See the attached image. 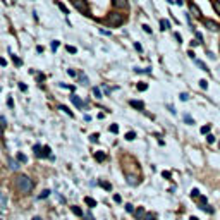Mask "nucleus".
<instances>
[{
  "mask_svg": "<svg viewBox=\"0 0 220 220\" xmlns=\"http://www.w3.org/2000/svg\"><path fill=\"white\" fill-rule=\"evenodd\" d=\"M189 220H199V219H198V217H191Z\"/></svg>",
  "mask_w": 220,
  "mask_h": 220,
  "instance_id": "56",
  "label": "nucleus"
},
{
  "mask_svg": "<svg viewBox=\"0 0 220 220\" xmlns=\"http://www.w3.org/2000/svg\"><path fill=\"white\" fill-rule=\"evenodd\" d=\"M16 186H17V189H19L21 192H24V194H28V192L33 191V181L28 177V175H24V174H21L19 177L16 179Z\"/></svg>",
  "mask_w": 220,
  "mask_h": 220,
  "instance_id": "1",
  "label": "nucleus"
},
{
  "mask_svg": "<svg viewBox=\"0 0 220 220\" xmlns=\"http://www.w3.org/2000/svg\"><path fill=\"white\" fill-rule=\"evenodd\" d=\"M199 86H201L203 89H206L208 88V81H206V79H201V81H199Z\"/></svg>",
  "mask_w": 220,
  "mask_h": 220,
  "instance_id": "30",
  "label": "nucleus"
},
{
  "mask_svg": "<svg viewBox=\"0 0 220 220\" xmlns=\"http://www.w3.org/2000/svg\"><path fill=\"white\" fill-rule=\"evenodd\" d=\"M205 26L208 28V29H212V31H219V29H220L219 24H217V22H213V21H210V19H205Z\"/></svg>",
  "mask_w": 220,
  "mask_h": 220,
  "instance_id": "6",
  "label": "nucleus"
},
{
  "mask_svg": "<svg viewBox=\"0 0 220 220\" xmlns=\"http://www.w3.org/2000/svg\"><path fill=\"white\" fill-rule=\"evenodd\" d=\"M60 110H62V112H65V114H67L69 117H72V115H74V114H72V112H71V110H69L67 107H65V105H60Z\"/></svg>",
  "mask_w": 220,
  "mask_h": 220,
  "instance_id": "20",
  "label": "nucleus"
},
{
  "mask_svg": "<svg viewBox=\"0 0 220 220\" xmlns=\"http://www.w3.org/2000/svg\"><path fill=\"white\" fill-rule=\"evenodd\" d=\"M134 138H136V132H134V131H129V132L126 134V139H129V141H132Z\"/></svg>",
  "mask_w": 220,
  "mask_h": 220,
  "instance_id": "19",
  "label": "nucleus"
},
{
  "mask_svg": "<svg viewBox=\"0 0 220 220\" xmlns=\"http://www.w3.org/2000/svg\"><path fill=\"white\" fill-rule=\"evenodd\" d=\"M219 148H220V143H219Z\"/></svg>",
  "mask_w": 220,
  "mask_h": 220,
  "instance_id": "59",
  "label": "nucleus"
},
{
  "mask_svg": "<svg viewBox=\"0 0 220 220\" xmlns=\"http://www.w3.org/2000/svg\"><path fill=\"white\" fill-rule=\"evenodd\" d=\"M72 212H74L76 215H79V217H81V215H82V210H81V208H79V206H72Z\"/></svg>",
  "mask_w": 220,
  "mask_h": 220,
  "instance_id": "26",
  "label": "nucleus"
},
{
  "mask_svg": "<svg viewBox=\"0 0 220 220\" xmlns=\"http://www.w3.org/2000/svg\"><path fill=\"white\" fill-rule=\"evenodd\" d=\"M47 196H50V191H48V189H45V191H41V194H40V199H45Z\"/></svg>",
  "mask_w": 220,
  "mask_h": 220,
  "instance_id": "28",
  "label": "nucleus"
},
{
  "mask_svg": "<svg viewBox=\"0 0 220 220\" xmlns=\"http://www.w3.org/2000/svg\"><path fill=\"white\" fill-rule=\"evenodd\" d=\"M59 45H60V41H52V50H57V48H59Z\"/></svg>",
  "mask_w": 220,
  "mask_h": 220,
  "instance_id": "32",
  "label": "nucleus"
},
{
  "mask_svg": "<svg viewBox=\"0 0 220 220\" xmlns=\"http://www.w3.org/2000/svg\"><path fill=\"white\" fill-rule=\"evenodd\" d=\"M126 212H127V213H134V206L131 205V203H127V205H126Z\"/></svg>",
  "mask_w": 220,
  "mask_h": 220,
  "instance_id": "27",
  "label": "nucleus"
},
{
  "mask_svg": "<svg viewBox=\"0 0 220 220\" xmlns=\"http://www.w3.org/2000/svg\"><path fill=\"white\" fill-rule=\"evenodd\" d=\"M124 22V17L120 16V14H117V12H110L109 16H107V24L112 28H115V26H120Z\"/></svg>",
  "mask_w": 220,
  "mask_h": 220,
  "instance_id": "2",
  "label": "nucleus"
},
{
  "mask_svg": "<svg viewBox=\"0 0 220 220\" xmlns=\"http://www.w3.org/2000/svg\"><path fill=\"white\" fill-rule=\"evenodd\" d=\"M102 186L107 189V191H110V189H112V184H110V182H102Z\"/></svg>",
  "mask_w": 220,
  "mask_h": 220,
  "instance_id": "35",
  "label": "nucleus"
},
{
  "mask_svg": "<svg viewBox=\"0 0 220 220\" xmlns=\"http://www.w3.org/2000/svg\"><path fill=\"white\" fill-rule=\"evenodd\" d=\"M67 72H69V76H71V77H76V76H77V72H76L74 69H69Z\"/></svg>",
  "mask_w": 220,
  "mask_h": 220,
  "instance_id": "37",
  "label": "nucleus"
},
{
  "mask_svg": "<svg viewBox=\"0 0 220 220\" xmlns=\"http://www.w3.org/2000/svg\"><path fill=\"white\" fill-rule=\"evenodd\" d=\"M91 141H93V143H98V134H91Z\"/></svg>",
  "mask_w": 220,
  "mask_h": 220,
  "instance_id": "41",
  "label": "nucleus"
},
{
  "mask_svg": "<svg viewBox=\"0 0 220 220\" xmlns=\"http://www.w3.org/2000/svg\"><path fill=\"white\" fill-rule=\"evenodd\" d=\"M206 141H208V143L212 144L213 141H215V136H213V134H208V138H206Z\"/></svg>",
  "mask_w": 220,
  "mask_h": 220,
  "instance_id": "39",
  "label": "nucleus"
},
{
  "mask_svg": "<svg viewBox=\"0 0 220 220\" xmlns=\"http://www.w3.org/2000/svg\"><path fill=\"white\" fill-rule=\"evenodd\" d=\"M7 162H9V167H10L12 170H17V169H19V165H17V162H16V160H12V158H9Z\"/></svg>",
  "mask_w": 220,
  "mask_h": 220,
  "instance_id": "11",
  "label": "nucleus"
},
{
  "mask_svg": "<svg viewBox=\"0 0 220 220\" xmlns=\"http://www.w3.org/2000/svg\"><path fill=\"white\" fill-rule=\"evenodd\" d=\"M19 89H21V91H26L28 86H26V84H22V82H19Z\"/></svg>",
  "mask_w": 220,
  "mask_h": 220,
  "instance_id": "46",
  "label": "nucleus"
},
{
  "mask_svg": "<svg viewBox=\"0 0 220 220\" xmlns=\"http://www.w3.org/2000/svg\"><path fill=\"white\" fill-rule=\"evenodd\" d=\"M144 220H155V215H153V213H146V215H144Z\"/></svg>",
  "mask_w": 220,
  "mask_h": 220,
  "instance_id": "34",
  "label": "nucleus"
},
{
  "mask_svg": "<svg viewBox=\"0 0 220 220\" xmlns=\"http://www.w3.org/2000/svg\"><path fill=\"white\" fill-rule=\"evenodd\" d=\"M196 64H198V67H199V69H203V71H206V72L210 71V69L206 67V64H205V62H201V60H196Z\"/></svg>",
  "mask_w": 220,
  "mask_h": 220,
  "instance_id": "17",
  "label": "nucleus"
},
{
  "mask_svg": "<svg viewBox=\"0 0 220 220\" xmlns=\"http://www.w3.org/2000/svg\"><path fill=\"white\" fill-rule=\"evenodd\" d=\"M114 201H115V203H120V201H122L120 194H115V196H114Z\"/></svg>",
  "mask_w": 220,
  "mask_h": 220,
  "instance_id": "42",
  "label": "nucleus"
},
{
  "mask_svg": "<svg viewBox=\"0 0 220 220\" xmlns=\"http://www.w3.org/2000/svg\"><path fill=\"white\" fill-rule=\"evenodd\" d=\"M201 132H203V134H208V132H210V126H203V127H201Z\"/></svg>",
  "mask_w": 220,
  "mask_h": 220,
  "instance_id": "33",
  "label": "nucleus"
},
{
  "mask_svg": "<svg viewBox=\"0 0 220 220\" xmlns=\"http://www.w3.org/2000/svg\"><path fill=\"white\" fill-rule=\"evenodd\" d=\"M162 175H164L165 179H169V177H170V172H167V170H164V172H162Z\"/></svg>",
  "mask_w": 220,
  "mask_h": 220,
  "instance_id": "47",
  "label": "nucleus"
},
{
  "mask_svg": "<svg viewBox=\"0 0 220 220\" xmlns=\"http://www.w3.org/2000/svg\"><path fill=\"white\" fill-rule=\"evenodd\" d=\"M72 2V5L79 10V12H82L84 16H89V7L88 4H86V0H71Z\"/></svg>",
  "mask_w": 220,
  "mask_h": 220,
  "instance_id": "3",
  "label": "nucleus"
},
{
  "mask_svg": "<svg viewBox=\"0 0 220 220\" xmlns=\"http://www.w3.org/2000/svg\"><path fill=\"white\" fill-rule=\"evenodd\" d=\"M187 55H189L191 59H196V55H194V52H192V50H189V52H187Z\"/></svg>",
  "mask_w": 220,
  "mask_h": 220,
  "instance_id": "52",
  "label": "nucleus"
},
{
  "mask_svg": "<svg viewBox=\"0 0 220 220\" xmlns=\"http://www.w3.org/2000/svg\"><path fill=\"white\" fill-rule=\"evenodd\" d=\"M33 220H43V219H41V217H34Z\"/></svg>",
  "mask_w": 220,
  "mask_h": 220,
  "instance_id": "57",
  "label": "nucleus"
},
{
  "mask_svg": "<svg viewBox=\"0 0 220 220\" xmlns=\"http://www.w3.org/2000/svg\"><path fill=\"white\" fill-rule=\"evenodd\" d=\"M179 98H181V100H182V102H186V100H187V98H189V95H187V93H181V96H179Z\"/></svg>",
  "mask_w": 220,
  "mask_h": 220,
  "instance_id": "38",
  "label": "nucleus"
},
{
  "mask_svg": "<svg viewBox=\"0 0 220 220\" xmlns=\"http://www.w3.org/2000/svg\"><path fill=\"white\" fill-rule=\"evenodd\" d=\"M65 50H67L69 54H76V52H77V48L72 47V45H67V47H65Z\"/></svg>",
  "mask_w": 220,
  "mask_h": 220,
  "instance_id": "24",
  "label": "nucleus"
},
{
  "mask_svg": "<svg viewBox=\"0 0 220 220\" xmlns=\"http://www.w3.org/2000/svg\"><path fill=\"white\" fill-rule=\"evenodd\" d=\"M71 102L74 103L76 107H77V109H84V102H82V100L79 98V96L72 95V96H71Z\"/></svg>",
  "mask_w": 220,
  "mask_h": 220,
  "instance_id": "5",
  "label": "nucleus"
},
{
  "mask_svg": "<svg viewBox=\"0 0 220 220\" xmlns=\"http://www.w3.org/2000/svg\"><path fill=\"white\" fill-rule=\"evenodd\" d=\"M199 43H201V41H198V40H192V41H191V47H198Z\"/></svg>",
  "mask_w": 220,
  "mask_h": 220,
  "instance_id": "48",
  "label": "nucleus"
},
{
  "mask_svg": "<svg viewBox=\"0 0 220 220\" xmlns=\"http://www.w3.org/2000/svg\"><path fill=\"white\" fill-rule=\"evenodd\" d=\"M10 57H12V60H14V64H16V65H17V67H21V65H22V60H21L19 57H17V55H14V54H10Z\"/></svg>",
  "mask_w": 220,
  "mask_h": 220,
  "instance_id": "12",
  "label": "nucleus"
},
{
  "mask_svg": "<svg viewBox=\"0 0 220 220\" xmlns=\"http://www.w3.org/2000/svg\"><path fill=\"white\" fill-rule=\"evenodd\" d=\"M0 65H2V67H5V65H7V60H5V59H0Z\"/></svg>",
  "mask_w": 220,
  "mask_h": 220,
  "instance_id": "51",
  "label": "nucleus"
},
{
  "mask_svg": "<svg viewBox=\"0 0 220 220\" xmlns=\"http://www.w3.org/2000/svg\"><path fill=\"white\" fill-rule=\"evenodd\" d=\"M191 196H192V198L199 196V191H198V189H192V191H191Z\"/></svg>",
  "mask_w": 220,
  "mask_h": 220,
  "instance_id": "44",
  "label": "nucleus"
},
{
  "mask_svg": "<svg viewBox=\"0 0 220 220\" xmlns=\"http://www.w3.org/2000/svg\"><path fill=\"white\" fill-rule=\"evenodd\" d=\"M189 10H191V14H192V16H196V17H199V16H201L199 9H198L196 5H194V4H191V5H189Z\"/></svg>",
  "mask_w": 220,
  "mask_h": 220,
  "instance_id": "9",
  "label": "nucleus"
},
{
  "mask_svg": "<svg viewBox=\"0 0 220 220\" xmlns=\"http://www.w3.org/2000/svg\"><path fill=\"white\" fill-rule=\"evenodd\" d=\"M84 201H86V205H88V206H95L96 205V201L93 198H89V196H88V198H84Z\"/></svg>",
  "mask_w": 220,
  "mask_h": 220,
  "instance_id": "18",
  "label": "nucleus"
},
{
  "mask_svg": "<svg viewBox=\"0 0 220 220\" xmlns=\"http://www.w3.org/2000/svg\"><path fill=\"white\" fill-rule=\"evenodd\" d=\"M17 160H19V162H22V164H26V162H28V157L24 155V153H17Z\"/></svg>",
  "mask_w": 220,
  "mask_h": 220,
  "instance_id": "15",
  "label": "nucleus"
},
{
  "mask_svg": "<svg viewBox=\"0 0 220 220\" xmlns=\"http://www.w3.org/2000/svg\"><path fill=\"white\" fill-rule=\"evenodd\" d=\"M134 48H136L138 52H143V47H141V43H134Z\"/></svg>",
  "mask_w": 220,
  "mask_h": 220,
  "instance_id": "40",
  "label": "nucleus"
},
{
  "mask_svg": "<svg viewBox=\"0 0 220 220\" xmlns=\"http://www.w3.org/2000/svg\"><path fill=\"white\" fill-rule=\"evenodd\" d=\"M105 157H107V155H105L103 151H96V153H95V160H96V162H103Z\"/></svg>",
  "mask_w": 220,
  "mask_h": 220,
  "instance_id": "10",
  "label": "nucleus"
},
{
  "mask_svg": "<svg viewBox=\"0 0 220 220\" xmlns=\"http://www.w3.org/2000/svg\"><path fill=\"white\" fill-rule=\"evenodd\" d=\"M33 151L36 153V157H40V155H41V146H40V144H34Z\"/></svg>",
  "mask_w": 220,
  "mask_h": 220,
  "instance_id": "22",
  "label": "nucleus"
},
{
  "mask_svg": "<svg viewBox=\"0 0 220 220\" xmlns=\"http://www.w3.org/2000/svg\"><path fill=\"white\" fill-rule=\"evenodd\" d=\"M143 29L146 31V33H151V28L148 26V24H143Z\"/></svg>",
  "mask_w": 220,
  "mask_h": 220,
  "instance_id": "45",
  "label": "nucleus"
},
{
  "mask_svg": "<svg viewBox=\"0 0 220 220\" xmlns=\"http://www.w3.org/2000/svg\"><path fill=\"white\" fill-rule=\"evenodd\" d=\"M110 132H119V127H117L115 124H112V126H110Z\"/></svg>",
  "mask_w": 220,
  "mask_h": 220,
  "instance_id": "36",
  "label": "nucleus"
},
{
  "mask_svg": "<svg viewBox=\"0 0 220 220\" xmlns=\"http://www.w3.org/2000/svg\"><path fill=\"white\" fill-rule=\"evenodd\" d=\"M174 38H175L179 43H182V38H181V34H179V33H174Z\"/></svg>",
  "mask_w": 220,
  "mask_h": 220,
  "instance_id": "43",
  "label": "nucleus"
},
{
  "mask_svg": "<svg viewBox=\"0 0 220 220\" xmlns=\"http://www.w3.org/2000/svg\"><path fill=\"white\" fill-rule=\"evenodd\" d=\"M184 122H187V124H194V120H192V117H191V115H184Z\"/></svg>",
  "mask_w": 220,
  "mask_h": 220,
  "instance_id": "31",
  "label": "nucleus"
},
{
  "mask_svg": "<svg viewBox=\"0 0 220 220\" xmlns=\"http://www.w3.org/2000/svg\"><path fill=\"white\" fill-rule=\"evenodd\" d=\"M131 107H134V109H138V110H143L144 109V103L143 102H139V100H131Z\"/></svg>",
  "mask_w": 220,
  "mask_h": 220,
  "instance_id": "8",
  "label": "nucleus"
},
{
  "mask_svg": "<svg viewBox=\"0 0 220 220\" xmlns=\"http://www.w3.org/2000/svg\"><path fill=\"white\" fill-rule=\"evenodd\" d=\"M160 26H162V29L165 31V29H169V28H170V22H169L167 19H162V21H160Z\"/></svg>",
  "mask_w": 220,
  "mask_h": 220,
  "instance_id": "14",
  "label": "nucleus"
},
{
  "mask_svg": "<svg viewBox=\"0 0 220 220\" xmlns=\"http://www.w3.org/2000/svg\"><path fill=\"white\" fill-rule=\"evenodd\" d=\"M146 88H148V84H146V82H139V84H138V89H139V91H144Z\"/></svg>",
  "mask_w": 220,
  "mask_h": 220,
  "instance_id": "29",
  "label": "nucleus"
},
{
  "mask_svg": "<svg viewBox=\"0 0 220 220\" xmlns=\"http://www.w3.org/2000/svg\"><path fill=\"white\" fill-rule=\"evenodd\" d=\"M213 9H215L217 14L220 16V0H213Z\"/></svg>",
  "mask_w": 220,
  "mask_h": 220,
  "instance_id": "16",
  "label": "nucleus"
},
{
  "mask_svg": "<svg viewBox=\"0 0 220 220\" xmlns=\"http://www.w3.org/2000/svg\"><path fill=\"white\" fill-rule=\"evenodd\" d=\"M0 126H2V127H5V119H4L2 115H0Z\"/></svg>",
  "mask_w": 220,
  "mask_h": 220,
  "instance_id": "49",
  "label": "nucleus"
},
{
  "mask_svg": "<svg viewBox=\"0 0 220 220\" xmlns=\"http://www.w3.org/2000/svg\"><path fill=\"white\" fill-rule=\"evenodd\" d=\"M167 2H169V4H172V2H174V0H167Z\"/></svg>",
  "mask_w": 220,
  "mask_h": 220,
  "instance_id": "58",
  "label": "nucleus"
},
{
  "mask_svg": "<svg viewBox=\"0 0 220 220\" xmlns=\"http://www.w3.org/2000/svg\"><path fill=\"white\" fill-rule=\"evenodd\" d=\"M100 33H102V34H107V36H109L110 31H107V29H103V28H102V29H100Z\"/></svg>",
  "mask_w": 220,
  "mask_h": 220,
  "instance_id": "53",
  "label": "nucleus"
},
{
  "mask_svg": "<svg viewBox=\"0 0 220 220\" xmlns=\"http://www.w3.org/2000/svg\"><path fill=\"white\" fill-rule=\"evenodd\" d=\"M7 105H9V107H14V102H12V98H7Z\"/></svg>",
  "mask_w": 220,
  "mask_h": 220,
  "instance_id": "50",
  "label": "nucleus"
},
{
  "mask_svg": "<svg viewBox=\"0 0 220 220\" xmlns=\"http://www.w3.org/2000/svg\"><path fill=\"white\" fill-rule=\"evenodd\" d=\"M50 148H48V146H45V148H41V155H40V158H45V157H48V155H50Z\"/></svg>",
  "mask_w": 220,
  "mask_h": 220,
  "instance_id": "13",
  "label": "nucleus"
},
{
  "mask_svg": "<svg viewBox=\"0 0 220 220\" xmlns=\"http://www.w3.org/2000/svg\"><path fill=\"white\" fill-rule=\"evenodd\" d=\"M86 220H95V219H93V217H91V215H88V217H86Z\"/></svg>",
  "mask_w": 220,
  "mask_h": 220,
  "instance_id": "55",
  "label": "nucleus"
},
{
  "mask_svg": "<svg viewBox=\"0 0 220 220\" xmlns=\"http://www.w3.org/2000/svg\"><path fill=\"white\" fill-rule=\"evenodd\" d=\"M196 38H198V40H199V41L203 40V36H201V33H198V31H196Z\"/></svg>",
  "mask_w": 220,
  "mask_h": 220,
  "instance_id": "54",
  "label": "nucleus"
},
{
  "mask_svg": "<svg viewBox=\"0 0 220 220\" xmlns=\"http://www.w3.org/2000/svg\"><path fill=\"white\" fill-rule=\"evenodd\" d=\"M79 81H81V84H88V77H86V76L84 74H79Z\"/></svg>",
  "mask_w": 220,
  "mask_h": 220,
  "instance_id": "25",
  "label": "nucleus"
},
{
  "mask_svg": "<svg viewBox=\"0 0 220 220\" xmlns=\"http://www.w3.org/2000/svg\"><path fill=\"white\" fill-rule=\"evenodd\" d=\"M112 4H114V7H117V9H127V7H129V2H127V0H112Z\"/></svg>",
  "mask_w": 220,
  "mask_h": 220,
  "instance_id": "4",
  "label": "nucleus"
},
{
  "mask_svg": "<svg viewBox=\"0 0 220 220\" xmlns=\"http://www.w3.org/2000/svg\"><path fill=\"white\" fill-rule=\"evenodd\" d=\"M144 215H146V212H144V208H143V206H139V208H136V210H134V217H136L138 220L144 219Z\"/></svg>",
  "mask_w": 220,
  "mask_h": 220,
  "instance_id": "7",
  "label": "nucleus"
},
{
  "mask_svg": "<svg viewBox=\"0 0 220 220\" xmlns=\"http://www.w3.org/2000/svg\"><path fill=\"white\" fill-rule=\"evenodd\" d=\"M93 95H95V98H102V91H100V88H93Z\"/></svg>",
  "mask_w": 220,
  "mask_h": 220,
  "instance_id": "21",
  "label": "nucleus"
},
{
  "mask_svg": "<svg viewBox=\"0 0 220 220\" xmlns=\"http://www.w3.org/2000/svg\"><path fill=\"white\" fill-rule=\"evenodd\" d=\"M57 5L60 7V10H62V12H64V14H69V10H67V7L64 5V4H62V2H57Z\"/></svg>",
  "mask_w": 220,
  "mask_h": 220,
  "instance_id": "23",
  "label": "nucleus"
}]
</instances>
